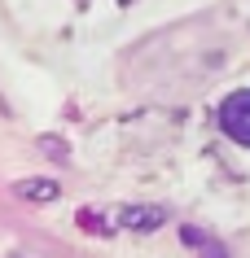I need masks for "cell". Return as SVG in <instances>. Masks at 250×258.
<instances>
[{"mask_svg": "<svg viewBox=\"0 0 250 258\" xmlns=\"http://www.w3.org/2000/svg\"><path fill=\"white\" fill-rule=\"evenodd\" d=\"M220 127H224V136H228V140L250 145V88L233 92V96L220 105Z\"/></svg>", "mask_w": 250, "mask_h": 258, "instance_id": "1", "label": "cell"}, {"mask_svg": "<svg viewBox=\"0 0 250 258\" xmlns=\"http://www.w3.org/2000/svg\"><path fill=\"white\" fill-rule=\"evenodd\" d=\"M22 197H53V184H22Z\"/></svg>", "mask_w": 250, "mask_h": 258, "instance_id": "2", "label": "cell"}]
</instances>
